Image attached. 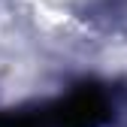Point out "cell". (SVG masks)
Returning <instances> with one entry per match:
<instances>
[{
    "instance_id": "obj_1",
    "label": "cell",
    "mask_w": 127,
    "mask_h": 127,
    "mask_svg": "<svg viewBox=\"0 0 127 127\" xmlns=\"http://www.w3.org/2000/svg\"><path fill=\"white\" fill-rule=\"evenodd\" d=\"M106 118H109V106L103 100V94L94 91V88L76 91L73 97L58 103L52 112L45 115V121H52L58 127H97Z\"/></svg>"
},
{
    "instance_id": "obj_2",
    "label": "cell",
    "mask_w": 127,
    "mask_h": 127,
    "mask_svg": "<svg viewBox=\"0 0 127 127\" xmlns=\"http://www.w3.org/2000/svg\"><path fill=\"white\" fill-rule=\"evenodd\" d=\"M0 127H42L36 118H0Z\"/></svg>"
}]
</instances>
